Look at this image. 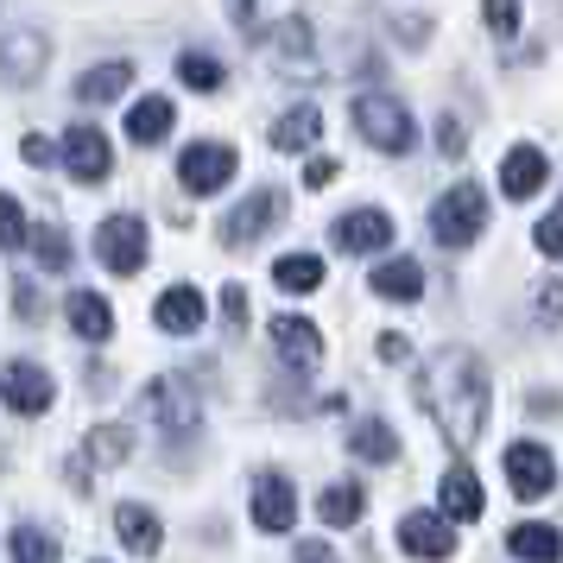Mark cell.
I'll return each mask as SVG.
<instances>
[{"instance_id":"83f0119b","label":"cell","mask_w":563,"mask_h":563,"mask_svg":"<svg viewBox=\"0 0 563 563\" xmlns=\"http://www.w3.org/2000/svg\"><path fill=\"white\" fill-rule=\"evenodd\" d=\"M273 285H279V291H291V298H298V291H317V285H323V260H317V254L273 260Z\"/></svg>"},{"instance_id":"52a82bcc","label":"cell","mask_w":563,"mask_h":563,"mask_svg":"<svg viewBox=\"0 0 563 563\" xmlns=\"http://www.w3.org/2000/svg\"><path fill=\"white\" fill-rule=\"evenodd\" d=\"M399 551L418 563H443L456 551V519L450 512H406L399 519Z\"/></svg>"},{"instance_id":"d6a6232c","label":"cell","mask_w":563,"mask_h":563,"mask_svg":"<svg viewBox=\"0 0 563 563\" xmlns=\"http://www.w3.org/2000/svg\"><path fill=\"white\" fill-rule=\"evenodd\" d=\"M7 52H13V64H7V77H13V82L38 77V38H32V32H13V38H7Z\"/></svg>"},{"instance_id":"b9f144b4","label":"cell","mask_w":563,"mask_h":563,"mask_svg":"<svg viewBox=\"0 0 563 563\" xmlns=\"http://www.w3.org/2000/svg\"><path fill=\"white\" fill-rule=\"evenodd\" d=\"M291 563H335V551L323 544V538H310V544H298V558Z\"/></svg>"},{"instance_id":"9a60e30c","label":"cell","mask_w":563,"mask_h":563,"mask_svg":"<svg viewBox=\"0 0 563 563\" xmlns=\"http://www.w3.org/2000/svg\"><path fill=\"white\" fill-rule=\"evenodd\" d=\"M291 519H298V494L285 475H260L254 482V526L260 532H291Z\"/></svg>"},{"instance_id":"277c9868","label":"cell","mask_w":563,"mask_h":563,"mask_svg":"<svg viewBox=\"0 0 563 563\" xmlns=\"http://www.w3.org/2000/svg\"><path fill=\"white\" fill-rule=\"evenodd\" d=\"M285 222V190H254V197H241V203L222 216V241L229 247H254V241H266V234Z\"/></svg>"},{"instance_id":"d6986e66","label":"cell","mask_w":563,"mask_h":563,"mask_svg":"<svg viewBox=\"0 0 563 563\" xmlns=\"http://www.w3.org/2000/svg\"><path fill=\"white\" fill-rule=\"evenodd\" d=\"M64 317H70V330H77L82 342H108V335H114V305H108L102 291H70Z\"/></svg>"},{"instance_id":"e575fe53","label":"cell","mask_w":563,"mask_h":563,"mask_svg":"<svg viewBox=\"0 0 563 563\" xmlns=\"http://www.w3.org/2000/svg\"><path fill=\"white\" fill-rule=\"evenodd\" d=\"M482 20H487V32L512 38L519 32V0H482Z\"/></svg>"},{"instance_id":"d590c367","label":"cell","mask_w":563,"mask_h":563,"mask_svg":"<svg viewBox=\"0 0 563 563\" xmlns=\"http://www.w3.org/2000/svg\"><path fill=\"white\" fill-rule=\"evenodd\" d=\"M462 146H468V128H462L456 114H443V121H437V153H443V158H462Z\"/></svg>"},{"instance_id":"484cf974","label":"cell","mask_w":563,"mask_h":563,"mask_svg":"<svg viewBox=\"0 0 563 563\" xmlns=\"http://www.w3.org/2000/svg\"><path fill=\"white\" fill-rule=\"evenodd\" d=\"M266 45L279 52V70H310V52H317V38H310L305 20H285L279 32H266Z\"/></svg>"},{"instance_id":"30bf717a","label":"cell","mask_w":563,"mask_h":563,"mask_svg":"<svg viewBox=\"0 0 563 563\" xmlns=\"http://www.w3.org/2000/svg\"><path fill=\"white\" fill-rule=\"evenodd\" d=\"M64 165H70V178L77 184H102L108 172H114V146H108L102 128H89V121H77V128L64 133Z\"/></svg>"},{"instance_id":"8d00e7d4","label":"cell","mask_w":563,"mask_h":563,"mask_svg":"<svg viewBox=\"0 0 563 563\" xmlns=\"http://www.w3.org/2000/svg\"><path fill=\"white\" fill-rule=\"evenodd\" d=\"M532 241H538V254L563 260V209H558V216H544V222H538V234H532Z\"/></svg>"},{"instance_id":"44dd1931","label":"cell","mask_w":563,"mask_h":563,"mask_svg":"<svg viewBox=\"0 0 563 563\" xmlns=\"http://www.w3.org/2000/svg\"><path fill=\"white\" fill-rule=\"evenodd\" d=\"M507 551L519 563H563V532H558V526L526 519V526H512V532H507Z\"/></svg>"},{"instance_id":"ffe728a7","label":"cell","mask_w":563,"mask_h":563,"mask_svg":"<svg viewBox=\"0 0 563 563\" xmlns=\"http://www.w3.org/2000/svg\"><path fill=\"white\" fill-rule=\"evenodd\" d=\"M437 500H443V512L456 519V526H475L482 519V482H475V468H450L443 475V487H437Z\"/></svg>"},{"instance_id":"2e32d148","label":"cell","mask_w":563,"mask_h":563,"mask_svg":"<svg viewBox=\"0 0 563 563\" xmlns=\"http://www.w3.org/2000/svg\"><path fill=\"white\" fill-rule=\"evenodd\" d=\"M114 532H121V544H128L133 558H158V544H165L158 512L140 507V500H121V507H114Z\"/></svg>"},{"instance_id":"4dcf8cb0","label":"cell","mask_w":563,"mask_h":563,"mask_svg":"<svg viewBox=\"0 0 563 563\" xmlns=\"http://www.w3.org/2000/svg\"><path fill=\"white\" fill-rule=\"evenodd\" d=\"M32 254H38L45 273H70V266H77V260H70V234L64 229H38L32 234Z\"/></svg>"},{"instance_id":"7402d4cb","label":"cell","mask_w":563,"mask_h":563,"mask_svg":"<svg viewBox=\"0 0 563 563\" xmlns=\"http://www.w3.org/2000/svg\"><path fill=\"white\" fill-rule=\"evenodd\" d=\"M367 285H374L380 298H393V305H411V298H424V266H418V260H380Z\"/></svg>"},{"instance_id":"bcb514c9","label":"cell","mask_w":563,"mask_h":563,"mask_svg":"<svg viewBox=\"0 0 563 563\" xmlns=\"http://www.w3.org/2000/svg\"><path fill=\"white\" fill-rule=\"evenodd\" d=\"M229 13H234V26H241V32H254V0H234Z\"/></svg>"},{"instance_id":"1f68e13d","label":"cell","mask_w":563,"mask_h":563,"mask_svg":"<svg viewBox=\"0 0 563 563\" xmlns=\"http://www.w3.org/2000/svg\"><path fill=\"white\" fill-rule=\"evenodd\" d=\"M178 77H184V89H222V64H216V57L209 52H184L178 57Z\"/></svg>"},{"instance_id":"5b68a950","label":"cell","mask_w":563,"mask_h":563,"mask_svg":"<svg viewBox=\"0 0 563 563\" xmlns=\"http://www.w3.org/2000/svg\"><path fill=\"white\" fill-rule=\"evenodd\" d=\"M96 260H102L108 273L133 279L146 266V222L140 216H108L102 229H96Z\"/></svg>"},{"instance_id":"9c48e42d","label":"cell","mask_w":563,"mask_h":563,"mask_svg":"<svg viewBox=\"0 0 563 563\" xmlns=\"http://www.w3.org/2000/svg\"><path fill=\"white\" fill-rule=\"evenodd\" d=\"M140 411H146V418H158V424H165V431L172 437H184L190 431V424H197V393H190V380H178V374H165V380H153L146 386V393H140Z\"/></svg>"},{"instance_id":"74e56055","label":"cell","mask_w":563,"mask_h":563,"mask_svg":"<svg viewBox=\"0 0 563 563\" xmlns=\"http://www.w3.org/2000/svg\"><path fill=\"white\" fill-rule=\"evenodd\" d=\"M222 323H229V330L247 323V291H241V285H222Z\"/></svg>"},{"instance_id":"f6af8a7d","label":"cell","mask_w":563,"mask_h":563,"mask_svg":"<svg viewBox=\"0 0 563 563\" xmlns=\"http://www.w3.org/2000/svg\"><path fill=\"white\" fill-rule=\"evenodd\" d=\"M563 399H551V393H532V418H558Z\"/></svg>"},{"instance_id":"cb8c5ba5","label":"cell","mask_w":563,"mask_h":563,"mask_svg":"<svg viewBox=\"0 0 563 563\" xmlns=\"http://www.w3.org/2000/svg\"><path fill=\"white\" fill-rule=\"evenodd\" d=\"M133 82V64H96V70H82L77 77V102L96 108V102H114V96H128Z\"/></svg>"},{"instance_id":"e0dca14e","label":"cell","mask_w":563,"mask_h":563,"mask_svg":"<svg viewBox=\"0 0 563 563\" xmlns=\"http://www.w3.org/2000/svg\"><path fill=\"white\" fill-rule=\"evenodd\" d=\"M153 323H158L165 335H197V330H203V291L172 285V291L153 305Z\"/></svg>"},{"instance_id":"7c38bea8","label":"cell","mask_w":563,"mask_h":563,"mask_svg":"<svg viewBox=\"0 0 563 563\" xmlns=\"http://www.w3.org/2000/svg\"><path fill=\"white\" fill-rule=\"evenodd\" d=\"M335 247L342 254H386L393 247V216L386 209H355L335 222Z\"/></svg>"},{"instance_id":"ee69618b","label":"cell","mask_w":563,"mask_h":563,"mask_svg":"<svg viewBox=\"0 0 563 563\" xmlns=\"http://www.w3.org/2000/svg\"><path fill=\"white\" fill-rule=\"evenodd\" d=\"M380 355H386V361H406V355H411V349H406V335H393V330H386V335H380Z\"/></svg>"},{"instance_id":"4fadbf2b","label":"cell","mask_w":563,"mask_h":563,"mask_svg":"<svg viewBox=\"0 0 563 563\" xmlns=\"http://www.w3.org/2000/svg\"><path fill=\"white\" fill-rule=\"evenodd\" d=\"M544 178H551V158L538 153V146H512L500 158V190H507L512 203H532L538 190H544Z\"/></svg>"},{"instance_id":"f35d334b","label":"cell","mask_w":563,"mask_h":563,"mask_svg":"<svg viewBox=\"0 0 563 563\" xmlns=\"http://www.w3.org/2000/svg\"><path fill=\"white\" fill-rule=\"evenodd\" d=\"M538 317H544V323H563V279L538 285Z\"/></svg>"},{"instance_id":"f1b7e54d","label":"cell","mask_w":563,"mask_h":563,"mask_svg":"<svg viewBox=\"0 0 563 563\" xmlns=\"http://www.w3.org/2000/svg\"><path fill=\"white\" fill-rule=\"evenodd\" d=\"M361 507H367V494H361L355 482H335L317 494V512H323V526H355Z\"/></svg>"},{"instance_id":"ac0fdd59","label":"cell","mask_w":563,"mask_h":563,"mask_svg":"<svg viewBox=\"0 0 563 563\" xmlns=\"http://www.w3.org/2000/svg\"><path fill=\"white\" fill-rule=\"evenodd\" d=\"M172 121H178L172 96H140V102L128 108V140L133 146H158V140L172 133Z\"/></svg>"},{"instance_id":"836d02e7","label":"cell","mask_w":563,"mask_h":563,"mask_svg":"<svg viewBox=\"0 0 563 563\" xmlns=\"http://www.w3.org/2000/svg\"><path fill=\"white\" fill-rule=\"evenodd\" d=\"M0 241H7V254H20L32 234H26V209L13 203V197H0Z\"/></svg>"},{"instance_id":"ab89813d","label":"cell","mask_w":563,"mask_h":563,"mask_svg":"<svg viewBox=\"0 0 563 563\" xmlns=\"http://www.w3.org/2000/svg\"><path fill=\"white\" fill-rule=\"evenodd\" d=\"M20 158H26V165H52V158H64V153H52L45 133H26V140H20Z\"/></svg>"},{"instance_id":"ba28073f","label":"cell","mask_w":563,"mask_h":563,"mask_svg":"<svg viewBox=\"0 0 563 563\" xmlns=\"http://www.w3.org/2000/svg\"><path fill=\"white\" fill-rule=\"evenodd\" d=\"M0 393H7V411H20V418H38V411H52V399H57L52 374H45L38 361H7V367H0Z\"/></svg>"},{"instance_id":"4316f807","label":"cell","mask_w":563,"mask_h":563,"mask_svg":"<svg viewBox=\"0 0 563 563\" xmlns=\"http://www.w3.org/2000/svg\"><path fill=\"white\" fill-rule=\"evenodd\" d=\"M317 133H323V114L317 108H291L285 121H273V146L279 153H305V146H317Z\"/></svg>"},{"instance_id":"6da1fadb","label":"cell","mask_w":563,"mask_h":563,"mask_svg":"<svg viewBox=\"0 0 563 563\" xmlns=\"http://www.w3.org/2000/svg\"><path fill=\"white\" fill-rule=\"evenodd\" d=\"M418 406L431 411V424L456 450H475V437L487 424V367L468 349H443L437 361L418 367Z\"/></svg>"},{"instance_id":"60d3db41","label":"cell","mask_w":563,"mask_h":563,"mask_svg":"<svg viewBox=\"0 0 563 563\" xmlns=\"http://www.w3.org/2000/svg\"><path fill=\"white\" fill-rule=\"evenodd\" d=\"M305 184H310V190L335 184V158H310V165H305Z\"/></svg>"},{"instance_id":"7bdbcfd3","label":"cell","mask_w":563,"mask_h":563,"mask_svg":"<svg viewBox=\"0 0 563 563\" xmlns=\"http://www.w3.org/2000/svg\"><path fill=\"white\" fill-rule=\"evenodd\" d=\"M13 305H20V317L32 323V317H38V291H32L26 279H20V285H13Z\"/></svg>"},{"instance_id":"3957f363","label":"cell","mask_w":563,"mask_h":563,"mask_svg":"<svg viewBox=\"0 0 563 563\" xmlns=\"http://www.w3.org/2000/svg\"><path fill=\"white\" fill-rule=\"evenodd\" d=\"M482 229H487V190L482 184H468L462 178L456 190H443L437 197V209H431V234L443 241V247H475L482 241Z\"/></svg>"},{"instance_id":"603a6c76","label":"cell","mask_w":563,"mask_h":563,"mask_svg":"<svg viewBox=\"0 0 563 563\" xmlns=\"http://www.w3.org/2000/svg\"><path fill=\"white\" fill-rule=\"evenodd\" d=\"M349 450H355V462H399V437H393V424L386 418H355V431H349Z\"/></svg>"},{"instance_id":"8fae6325","label":"cell","mask_w":563,"mask_h":563,"mask_svg":"<svg viewBox=\"0 0 563 563\" xmlns=\"http://www.w3.org/2000/svg\"><path fill=\"white\" fill-rule=\"evenodd\" d=\"M507 482L519 500H544L551 487H558V456L544 450V443H512L507 450Z\"/></svg>"},{"instance_id":"7a4b0ae2","label":"cell","mask_w":563,"mask_h":563,"mask_svg":"<svg viewBox=\"0 0 563 563\" xmlns=\"http://www.w3.org/2000/svg\"><path fill=\"white\" fill-rule=\"evenodd\" d=\"M355 133L374 146V153L386 158H406L411 153V140H418V121H411V108L406 102H393V96H355Z\"/></svg>"},{"instance_id":"f546056e","label":"cell","mask_w":563,"mask_h":563,"mask_svg":"<svg viewBox=\"0 0 563 563\" xmlns=\"http://www.w3.org/2000/svg\"><path fill=\"white\" fill-rule=\"evenodd\" d=\"M7 551H13V563H57V538H45L38 526H13Z\"/></svg>"},{"instance_id":"d4e9b609","label":"cell","mask_w":563,"mask_h":563,"mask_svg":"<svg viewBox=\"0 0 563 563\" xmlns=\"http://www.w3.org/2000/svg\"><path fill=\"white\" fill-rule=\"evenodd\" d=\"M82 456L96 462V468H121L133 456V431L128 424H96V431L82 437Z\"/></svg>"},{"instance_id":"5bb4252c","label":"cell","mask_w":563,"mask_h":563,"mask_svg":"<svg viewBox=\"0 0 563 563\" xmlns=\"http://www.w3.org/2000/svg\"><path fill=\"white\" fill-rule=\"evenodd\" d=\"M273 349L285 355V367L310 374V367L323 361V335H317V323H305V317H273Z\"/></svg>"},{"instance_id":"8992f818","label":"cell","mask_w":563,"mask_h":563,"mask_svg":"<svg viewBox=\"0 0 563 563\" xmlns=\"http://www.w3.org/2000/svg\"><path fill=\"white\" fill-rule=\"evenodd\" d=\"M229 178H234V146H222V140H197V146H184L178 184L190 190V197H216Z\"/></svg>"}]
</instances>
